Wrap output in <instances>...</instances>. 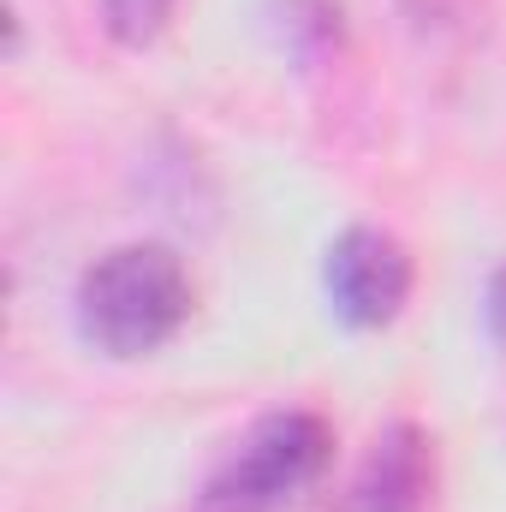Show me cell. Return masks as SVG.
Returning a JSON list of instances; mask_svg holds the SVG:
<instances>
[{
  "mask_svg": "<svg viewBox=\"0 0 506 512\" xmlns=\"http://www.w3.org/2000/svg\"><path fill=\"white\" fill-rule=\"evenodd\" d=\"M191 316V274L167 245H120L78 280V334L102 358H149Z\"/></svg>",
  "mask_w": 506,
  "mask_h": 512,
  "instance_id": "cell-1",
  "label": "cell"
},
{
  "mask_svg": "<svg viewBox=\"0 0 506 512\" xmlns=\"http://www.w3.org/2000/svg\"><path fill=\"white\" fill-rule=\"evenodd\" d=\"M334 459V435L316 411H268L233 441V453L209 471L197 512H286L316 489Z\"/></svg>",
  "mask_w": 506,
  "mask_h": 512,
  "instance_id": "cell-2",
  "label": "cell"
},
{
  "mask_svg": "<svg viewBox=\"0 0 506 512\" xmlns=\"http://www.w3.org/2000/svg\"><path fill=\"white\" fill-rule=\"evenodd\" d=\"M411 298V251L381 227H346L328 245V304L346 328H387Z\"/></svg>",
  "mask_w": 506,
  "mask_h": 512,
  "instance_id": "cell-3",
  "label": "cell"
},
{
  "mask_svg": "<svg viewBox=\"0 0 506 512\" xmlns=\"http://www.w3.org/2000/svg\"><path fill=\"white\" fill-rule=\"evenodd\" d=\"M435 495V441L417 423H387L364 453L346 512H423Z\"/></svg>",
  "mask_w": 506,
  "mask_h": 512,
  "instance_id": "cell-4",
  "label": "cell"
},
{
  "mask_svg": "<svg viewBox=\"0 0 506 512\" xmlns=\"http://www.w3.org/2000/svg\"><path fill=\"white\" fill-rule=\"evenodd\" d=\"M102 12H108V30H114V42H126V48H149V42L167 30V18H173V0H108Z\"/></svg>",
  "mask_w": 506,
  "mask_h": 512,
  "instance_id": "cell-5",
  "label": "cell"
},
{
  "mask_svg": "<svg viewBox=\"0 0 506 512\" xmlns=\"http://www.w3.org/2000/svg\"><path fill=\"white\" fill-rule=\"evenodd\" d=\"M489 328L506 340V268L495 274V286H489Z\"/></svg>",
  "mask_w": 506,
  "mask_h": 512,
  "instance_id": "cell-6",
  "label": "cell"
}]
</instances>
